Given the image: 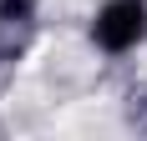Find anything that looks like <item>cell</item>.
<instances>
[{
	"instance_id": "1",
	"label": "cell",
	"mask_w": 147,
	"mask_h": 141,
	"mask_svg": "<svg viewBox=\"0 0 147 141\" xmlns=\"http://www.w3.org/2000/svg\"><path fill=\"white\" fill-rule=\"evenodd\" d=\"M91 41L107 56H132L147 45V0H102L91 15Z\"/></svg>"
},
{
	"instance_id": "2",
	"label": "cell",
	"mask_w": 147,
	"mask_h": 141,
	"mask_svg": "<svg viewBox=\"0 0 147 141\" xmlns=\"http://www.w3.org/2000/svg\"><path fill=\"white\" fill-rule=\"evenodd\" d=\"M41 0H0V25H30Z\"/></svg>"
}]
</instances>
